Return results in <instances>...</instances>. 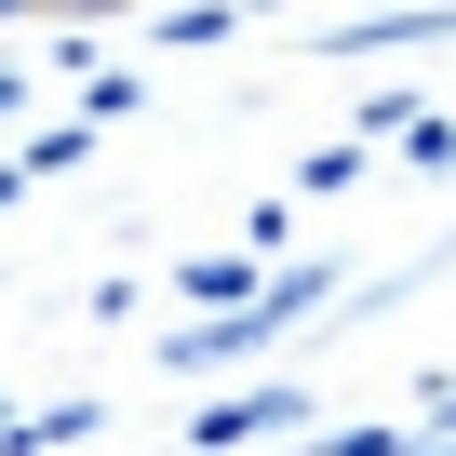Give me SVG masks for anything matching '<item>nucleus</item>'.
Here are the masks:
<instances>
[{
  "label": "nucleus",
  "instance_id": "1",
  "mask_svg": "<svg viewBox=\"0 0 456 456\" xmlns=\"http://www.w3.org/2000/svg\"><path fill=\"white\" fill-rule=\"evenodd\" d=\"M282 416H296V389H256V403H215V416H201V443H215V456H242V443H256V429H282Z\"/></svg>",
  "mask_w": 456,
  "mask_h": 456
}]
</instances>
